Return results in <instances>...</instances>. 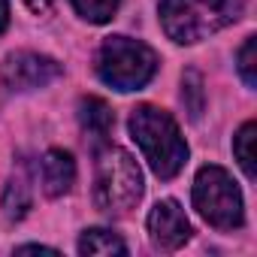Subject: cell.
<instances>
[{"label":"cell","instance_id":"1","mask_svg":"<svg viewBox=\"0 0 257 257\" xmlns=\"http://www.w3.org/2000/svg\"><path fill=\"white\" fill-rule=\"evenodd\" d=\"M131 134L158 179H173L182 173L188 161V143L170 112L149 103L137 106L131 112Z\"/></svg>","mask_w":257,"mask_h":257},{"label":"cell","instance_id":"2","mask_svg":"<svg viewBox=\"0 0 257 257\" xmlns=\"http://www.w3.org/2000/svg\"><path fill=\"white\" fill-rule=\"evenodd\" d=\"M143 197V173L134 155L118 146L97 152L94 170V203L106 215H127Z\"/></svg>","mask_w":257,"mask_h":257},{"label":"cell","instance_id":"3","mask_svg":"<svg viewBox=\"0 0 257 257\" xmlns=\"http://www.w3.org/2000/svg\"><path fill=\"white\" fill-rule=\"evenodd\" d=\"M158 73L152 46L131 37H109L97 52V76L115 91H140Z\"/></svg>","mask_w":257,"mask_h":257},{"label":"cell","instance_id":"4","mask_svg":"<svg viewBox=\"0 0 257 257\" xmlns=\"http://www.w3.org/2000/svg\"><path fill=\"white\" fill-rule=\"evenodd\" d=\"M194 206L215 230H239L245 221V206L239 185L224 167H203L194 179Z\"/></svg>","mask_w":257,"mask_h":257},{"label":"cell","instance_id":"5","mask_svg":"<svg viewBox=\"0 0 257 257\" xmlns=\"http://www.w3.org/2000/svg\"><path fill=\"white\" fill-rule=\"evenodd\" d=\"M161 25L164 34L179 46H194L227 28L206 0H161Z\"/></svg>","mask_w":257,"mask_h":257},{"label":"cell","instance_id":"6","mask_svg":"<svg viewBox=\"0 0 257 257\" xmlns=\"http://www.w3.org/2000/svg\"><path fill=\"white\" fill-rule=\"evenodd\" d=\"M0 76L10 91H37L61 76V64L40 52H16L4 61Z\"/></svg>","mask_w":257,"mask_h":257},{"label":"cell","instance_id":"7","mask_svg":"<svg viewBox=\"0 0 257 257\" xmlns=\"http://www.w3.org/2000/svg\"><path fill=\"white\" fill-rule=\"evenodd\" d=\"M149 236L161 251H176L191 239V224L176 200H161L149 212Z\"/></svg>","mask_w":257,"mask_h":257},{"label":"cell","instance_id":"8","mask_svg":"<svg viewBox=\"0 0 257 257\" xmlns=\"http://www.w3.org/2000/svg\"><path fill=\"white\" fill-rule=\"evenodd\" d=\"M40 170H43V191L49 197H64L76 182V161L64 149H49L43 155Z\"/></svg>","mask_w":257,"mask_h":257},{"label":"cell","instance_id":"9","mask_svg":"<svg viewBox=\"0 0 257 257\" xmlns=\"http://www.w3.org/2000/svg\"><path fill=\"white\" fill-rule=\"evenodd\" d=\"M79 124H82V131L94 143H106L112 124H115V115L100 97H82V103H79Z\"/></svg>","mask_w":257,"mask_h":257},{"label":"cell","instance_id":"10","mask_svg":"<svg viewBox=\"0 0 257 257\" xmlns=\"http://www.w3.org/2000/svg\"><path fill=\"white\" fill-rule=\"evenodd\" d=\"M79 254H127V245L103 227H91L79 239Z\"/></svg>","mask_w":257,"mask_h":257},{"label":"cell","instance_id":"11","mask_svg":"<svg viewBox=\"0 0 257 257\" xmlns=\"http://www.w3.org/2000/svg\"><path fill=\"white\" fill-rule=\"evenodd\" d=\"M254 131H257V124L245 121L239 127V134L233 137V155H236L245 179H254Z\"/></svg>","mask_w":257,"mask_h":257},{"label":"cell","instance_id":"12","mask_svg":"<svg viewBox=\"0 0 257 257\" xmlns=\"http://www.w3.org/2000/svg\"><path fill=\"white\" fill-rule=\"evenodd\" d=\"M31 209V194H28V185L22 179H10L7 191H4V212L10 221H22Z\"/></svg>","mask_w":257,"mask_h":257},{"label":"cell","instance_id":"13","mask_svg":"<svg viewBox=\"0 0 257 257\" xmlns=\"http://www.w3.org/2000/svg\"><path fill=\"white\" fill-rule=\"evenodd\" d=\"M118 4L121 0H73V10L91 25H106V22L115 19Z\"/></svg>","mask_w":257,"mask_h":257},{"label":"cell","instance_id":"14","mask_svg":"<svg viewBox=\"0 0 257 257\" xmlns=\"http://www.w3.org/2000/svg\"><path fill=\"white\" fill-rule=\"evenodd\" d=\"M254 52H257V40L248 37L242 43V49H239V76H242V82L248 88L257 85V61H254Z\"/></svg>","mask_w":257,"mask_h":257},{"label":"cell","instance_id":"15","mask_svg":"<svg viewBox=\"0 0 257 257\" xmlns=\"http://www.w3.org/2000/svg\"><path fill=\"white\" fill-rule=\"evenodd\" d=\"M206 4L215 10V16L224 22V25H233L242 13H245V7H248V0H206Z\"/></svg>","mask_w":257,"mask_h":257},{"label":"cell","instance_id":"16","mask_svg":"<svg viewBox=\"0 0 257 257\" xmlns=\"http://www.w3.org/2000/svg\"><path fill=\"white\" fill-rule=\"evenodd\" d=\"M182 94H188V97H194V109H191V118H200V112H203V79H200V73H185V79H182Z\"/></svg>","mask_w":257,"mask_h":257},{"label":"cell","instance_id":"17","mask_svg":"<svg viewBox=\"0 0 257 257\" xmlns=\"http://www.w3.org/2000/svg\"><path fill=\"white\" fill-rule=\"evenodd\" d=\"M25 4H28V10H31V13H37V16H46V13L55 7V0H25Z\"/></svg>","mask_w":257,"mask_h":257},{"label":"cell","instance_id":"18","mask_svg":"<svg viewBox=\"0 0 257 257\" xmlns=\"http://www.w3.org/2000/svg\"><path fill=\"white\" fill-rule=\"evenodd\" d=\"M7 25H10V4H7V0H0V34L7 31Z\"/></svg>","mask_w":257,"mask_h":257},{"label":"cell","instance_id":"19","mask_svg":"<svg viewBox=\"0 0 257 257\" xmlns=\"http://www.w3.org/2000/svg\"><path fill=\"white\" fill-rule=\"evenodd\" d=\"M16 251H49V254H55V248H46V245H22Z\"/></svg>","mask_w":257,"mask_h":257}]
</instances>
